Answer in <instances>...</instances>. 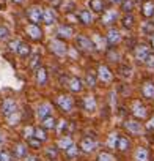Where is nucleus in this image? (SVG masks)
<instances>
[{
	"mask_svg": "<svg viewBox=\"0 0 154 161\" xmlns=\"http://www.w3.org/2000/svg\"><path fill=\"white\" fill-rule=\"evenodd\" d=\"M98 74L93 73V71H88L87 73V86L88 87H96V82H98Z\"/></svg>",
	"mask_w": 154,
	"mask_h": 161,
	"instance_id": "2f4dec72",
	"label": "nucleus"
},
{
	"mask_svg": "<svg viewBox=\"0 0 154 161\" xmlns=\"http://www.w3.org/2000/svg\"><path fill=\"white\" fill-rule=\"evenodd\" d=\"M49 49L55 54V55H58V57H64L66 54H68V46H66V43L60 38V40H52L50 43H49Z\"/></svg>",
	"mask_w": 154,
	"mask_h": 161,
	"instance_id": "39448f33",
	"label": "nucleus"
},
{
	"mask_svg": "<svg viewBox=\"0 0 154 161\" xmlns=\"http://www.w3.org/2000/svg\"><path fill=\"white\" fill-rule=\"evenodd\" d=\"M145 65H146L148 68H154V52H151V54L148 55V58L145 60Z\"/></svg>",
	"mask_w": 154,
	"mask_h": 161,
	"instance_id": "49530a36",
	"label": "nucleus"
},
{
	"mask_svg": "<svg viewBox=\"0 0 154 161\" xmlns=\"http://www.w3.org/2000/svg\"><path fill=\"white\" fill-rule=\"evenodd\" d=\"M121 71H123L121 74H123L124 77H129V76H131V71H132V69H131V66H123V68H121Z\"/></svg>",
	"mask_w": 154,
	"mask_h": 161,
	"instance_id": "8fccbe9b",
	"label": "nucleus"
},
{
	"mask_svg": "<svg viewBox=\"0 0 154 161\" xmlns=\"http://www.w3.org/2000/svg\"><path fill=\"white\" fill-rule=\"evenodd\" d=\"M41 144H43V142H41L39 139H36L35 136L28 139V145H30V147H33V148H39V147H41Z\"/></svg>",
	"mask_w": 154,
	"mask_h": 161,
	"instance_id": "37998d69",
	"label": "nucleus"
},
{
	"mask_svg": "<svg viewBox=\"0 0 154 161\" xmlns=\"http://www.w3.org/2000/svg\"><path fill=\"white\" fill-rule=\"evenodd\" d=\"M13 2H14V3H18V5H22V3L25 2V0H13Z\"/></svg>",
	"mask_w": 154,
	"mask_h": 161,
	"instance_id": "13d9d810",
	"label": "nucleus"
},
{
	"mask_svg": "<svg viewBox=\"0 0 154 161\" xmlns=\"http://www.w3.org/2000/svg\"><path fill=\"white\" fill-rule=\"evenodd\" d=\"M24 161H39V158L35 156V155H27V156L24 158Z\"/></svg>",
	"mask_w": 154,
	"mask_h": 161,
	"instance_id": "864d4df0",
	"label": "nucleus"
},
{
	"mask_svg": "<svg viewBox=\"0 0 154 161\" xmlns=\"http://www.w3.org/2000/svg\"><path fill=\"white\" fill-rule=\"evenodd\" d=\"M90 10L95 13H104V0H90Z\"/></svg>",
	"mask_w": 154,
	"mask_h": 161,
	"instance_id": "bb28decb",
	"label": "nucleus"
},
{
	"mask_svg": "<svg viewBox=\"0 0 154 161\" xmlns=\"http://www.w3.org/2000/svg\"><path fill=\"white\" fill-rule=\"evenodd\" d=\"M68 87L74 93H80L84 90V82H82L79 77H69L68 79Z\"/></svg>",
	"mask_w": 154,
	"mask_h": 161,
	"instance_id": "a211bd4d",
	"label": "nucleus"
},
{
	"mask_svg": "<svg viewBox=\"0 0 154 161\" xmlns=\"http://www.w3.org/2000/svg\"><path fill=\"white\" fill-rule=\"evenodd\" d=\"M131 111H132V115H134L135 119H138V120H143V119L148 117V109H146V106H145L141 101H138V100H135V101L132 103Z\"/></svg>",
	"mask_w": 154,
	"mask_h": 161,
	"instance_id": "1a4fd4ad",
	"label": "nucleus"
},
{
	"mask_svg": "<svg viewBox=\"0 0 154 161\" xmlns=\"http://www.w3.org/2000/svg\"><path fill=\"white\" fill-rule=\"evenodd\" d=\"M66 126H68V122H66V120H61V122H60V125L57 126V131H58V133H61L63 130H66Z\"/></svg>",
	"mask_w": 154,
	"mask_h": 161,
	"instance_id": "3c124183",
	"label": "nucleus"
},
{
	"mask_svg": "<svg viewBox=\"0 0 154 161\" xmlns=\"http://www.w3.org/2000/svg\"><path fill=\"white\" fill-rule=\"evenodd\" d=\"M25 33L28 35V38L30 40H33V41H39L41 38H43V30H41V27L38 25V24H28V25H25Z\"/></svg>",
	"mask_w": 154,
	"mask_h": 161,
	"instance_id": "9b49d317",
	"label": "nucleus"
},
{
	"mask_svg": "<svg viewBox=\"0 0 154 161\" xmlns=\"http://www.w3.org/2000/svg\"><path fill=\"white\" fill-rule=\"evenodd\" d=\"M35 77H36V84H38L39 87L46 86V84H47V79H49L47 69L43 68V66H39V68L36 69V73H35Z\"/></svg>",
	"mask_w": 154,
	"mask_h": 161,
	"instance_id": "412c9836",
	"label": "nucleus"
},
{
	"mask_svg": "<svg viewBox=\"0 0 154 161\" xmlns=\"http://www.w3.org/2000/svg\"><path fill=\"white\" fill-rule=\"evenodd\" d=\"M46 155H47V158L55 159V158H57V155H58V150H57L55 147H49V148H46Z\"/></svg>",
	"mask_w": 154,
	"mask_h": 161,
	"instance_id": "79ce46f5",
	"label": "nucleus"
},
{
	"mask_svg": "<svg viewBox=\"0 0 154 161\" xmlns=\"http://www.w3.org/2000/svg\"><path fill=\"white\" fill-rule=\"evenodd\" d=\"M79 147H80V150H84L85 153H91V152H95V148L98 147V142H96L93 137H84Z\"/></svg>",
	"mask_w": 154,
	"mask_h": 161,
	"instance_id": "2eb2a0df",
	"label": "nucleus"
},
{
	"mask_svg": "<svg viewBox=\"0 0 154 161\" xmlns=\"http://www.w3.org/2000/svg\"><path fill=\"white\" fill-rule=\"evenodd\" d=\"M57 35L63 40H68V38H71L72 35H74V29L71 27V25H68V24H60L58 25V29H57Z\"/></svg>",
	"mask_w": 154,
	"mask_h": 161,
	"instance_id": "6ab92c4d",
	"label": "nucleus"
},
{
	"mask_svg": "<svg viewBox=\"0 0 154 161\" xmlns=\"http://www.w3.org/2000/svg\"><path fill=\"white\" fill-rule=\"evenodd\" d=\"M50 114H52V106H50L49 103H43V104H39L38 109H36V117H38L39 120H44V119L50 117Z\"/></svg>",
	"mask_w": 154,
	"mask_h": 161,
	"instance_id": "f3484780",
	"label": "nucleus"
},
{
	"mask_svg": "<svg viewBox=\"0 0 154 161\" xmlns=\"http://www.w3.org/2000/svg\"><path fill=\"white\" fill-rule=\"evenodd\" d=\"M24 134H25V137H27V139L33 137V136H35V128H33V126H25Z\"/></svg>",
	"mask_w": 154,
	"mask_h": 161,
	"instance_id": "a18cd8bd",
	"label": "nucleus"
},
{
	"mask_svg": "<svg viewBox=\"0 0 154 161\" xmlns=\"http://www.w3.org/2000/svg\"><path fill=\"white\" fill-rule=\"evenodd\" d=\"M79 150H80V147L72 145V147H69V148L64 152V155H66V158H69V159H74V158H77V156H79Z\"/></svg>",
	"mask_w": 154,
	"mask_h": 161,
	"instance_id": "473e14b6",
	"label": "nucleus"
},
{
	"mask_svg": "<svg viewBox=\"0 0 154 161\" xmlns=\"http://www.w3.org/2000/svg\"><path fill=\"white\" fill-rule=\"evenodd\" d=\"M149 47H151V46H148V44H137V46L134 47V57H135V60H137L138 63H145V60H146L148 55L151 54Z\"/></svg>",
	"mask_w": 154,
	"mask_h": 161,
	"instance_id": "0eeeda50",
	"label": "nucleus"
},
{
	"mask_svg": "<svg viewBox=\"0 0 154 161\" xmlns=\"http://www.w3.org/2000/svg\"><path fill=\"white\" fill-rule=\"evenodd\" d=\"M141 16L146 18V19L154 16V2L152 0H145L141 3Z\"/></svg>",
	"mask_w": 154,
	"mask_h": 161,
	"instance_id": "aec40b11",
	"label": "nucleus"
},
{
	"mask_svg": "<svg viewBox=\"0 0 154 161\" xmlns=\"http://www.w3.org/2000/svg\"><path fill=\"white\" fill-rule=\"evenodd\" d=\"M58 150H63V152H66L69 147H72L74 145V141H72V137L71 136H63V137H60L58 139Z\"/></svg>",
	"mask_w": 154,
	"mask_h": 161,
	"instance_id": "393cba45",
	"label": "nucleus"
},
{
	"mask_svg": "<svg viewBox=\"0 0 154 161\" xmlns=\"http://www.w3.org/2000/svg\"><path fill=\"white\" fill-rule=\"evenodd\" d=\"M93 43H95L96 49H105L104 44L107 43V40H102V38L99 36V33H95V36H93Z\"/></svg>",
	"mask_w": 154,
	"mask_h": 161,
	"instance_id": "e433bc0d",
	"label": "nucleus"
},
{
	"mask_svg": "<svg viewBox=\"0 0 154 161\" xmlns=\"http://www.w3.org/2000/svg\"><path fill=\"white\" fill-rule=\"evenodd\" d=\"M18 55L22 57V58H25L27 55H30V44L21 43V44H19V49H18Z\"/></svg>",
	"mask_w": 154,
	"mask_h": 161,
	"instance_id": "7c9ffc66",
	"label": "nucleus"
},
{
	"mask_svg": "<svg viewBox=\"0 0 154 161\" xmlns=\"http://www.w3.org/2000/svg\"><path fill=\"white\" fill-rule=\"evenodd\" d=\"M55 103H57V106H58L63 112H71V111L74 109V98L69 97V95H64V93L58 95L57 100H55Z\"/></svg>",
	"mask_w": 154,
	"mask_h": 161,
	"instance_id": "f03ea898",
	"label": "nucleus"
},
{
	"mask_svg": "<svg viewBox=\"0 0 154 161\" xmlns=\"http://www.w3.org/2000/svg\"><path fill=\"white\" fill-rule=\"evenodd\" d=\"M84 109L87 112H95L98 109V101H96V98L93 95H87L84 98Z\"/></svg>",
	"mask_w": 154,
	"mask_h": 161,
	"instance_id": "4be33fe9",
	"label": "nucleus"
},
{
	"mask_svg": "<svg viewBox=\"0 0 154 161\" xmlns=\"http://www.w3.org/2000/svg\"><path fill=\"white\" fill-rule=\"evenodd\" d=\"M120 136H121V134H118V133H115V131L110 133L109 137H107V147H109V148H116V147H118Z\"/></svg>",
	"mask_w": 154,
	"mask_h": 161,
	"instance_id": "cd10ccee",
	"label": "nucleus"
},
{
	"mask_svg": "<svg viewBox=\"0 0 154 161\" xmlns=\"http://www.w3.org/2000/svg\"><path fill=\"white\" fill-rule=\"evenodd\" d=\"M0 161H14L13 153L8 152V150H2L0 152Z\"/></svg>",
	"mask_w": 154,
	"mask_h": 161,
	"instance_id": "ea45409f",
	"label": "nucleus"
},
{
	"mask_svg": "<svg viewBox=\"0 0 154 161\" xmlns=\"http://www.w3.org/2000/svg\"><path fill=\"white\" fill-rule=\"evenodd\" d=\"M43 16H44V8L39 7V5H33V7H30V8L27 10V18H28V21L33 22V24L41 22V21H43Z\"/></svg>",
	"mask_w": 154,
	"mask_h": 161,
	"instance_id": "20e7f679",
	"label": "nucleus"
},
{
	"mask_svg": "<svg viewBox=\"0 0 154 161\" xmlns=\"http://www.w3.org/2000/svg\"><path fill=\"white\" fill-rule=\"evenodd\" d=\"M98 161H115V158H113V155L109 153V152H101V153L98 155Z\"/></svg>",
	"mask_w": 154,
	"mask_h": 161,
	"instance_id": "58836bf2",
	"label": "nucleus"
},
{
	"mask_svg": "<svg viewBox=\"0 0 154 161\" xmlns=\"http://www.w3.org/2000/svg\"><path fill=\"white\" fill-rule=\"evenodd\" d=\"M105 40H107V46L115 47V46H118V44L121 43L123 36H121V32H120L118 29L110 27V29H109V32H107V35H105Z\"/></svg>",
	"mask_w": 154,
	"mask_h": 161,
	"instance_id": "423d86ee",
	"label": "nucleus"
},
{
	"mask_svg": "<svg viewBox=\"0 0 154 161\" xmlns=\"http://www.w3.org/2000/svg\"><path fill=\"white\" fill-rule=\"evenodd\" d=\"M28 144H22V142H19V144H14V147H13V153H14V156L16 158H25L28 153V147H27Z\"/></svg>",
	"mask_w": 154,
	"mask_h": 161,
	"instance_id": "5701e85b",
	"label": "nucleus"
},
{
	"mask_svg": "<svg viewBox=\"0 0 154 161\" xmlns=\"http://www.w3.org/2000/svg\"><path fill=\"white\" fill-rule=\"evenodd\" d=\"M43 128H46V130H54V128H57V122H55V119H54V117H47V119H44V120H43Z\"/></svg>",
	"mask_w": 154,
	"mask_h": 161,
	"instance_id": "f704fd0d",
	"label": "nucleus"
},
{
	"mask_svg": "<svg viewBox=\"0 0 154 161\" xmlns=\"http://www.w3.org/2000/svg\"><path fill=\"white\" fill-rule=\"evenodd\" d=\"M109 2H110V3H121L123 0H109Z\"/></svg>",
	"mask_w": 154,
	"mask_h": 161,
	"instance_id": "bf43d9fd",
	"label": "nucleus"
},
{
	"mask_svg": "<svg viewBox=\"0 0 154 161\" xmlns=\"http://www.w3.org/2000/svg\"><path fill=\"white\" fill-rule=\"evenodd\" d=\"M124 128H126L127 133H131V134H134V136H138V134L143 133V123H141L138 119H135V117L124 120Z\"/></svg>",
	"mask_w": 154,
	"mask_h": 161,
	"instance_id": "7ed1b4c3",
	"label": "nucleus"
},
{
	"mask_svg": "<svg viewBox=\"0 0 154 161\" xmlns=\"http://www.w3.org/2000/svg\"><path fill=\"white\" fill-rule=\"evenodd\" d=\"M77 18H79V21L84 25H91L95 22V16L90 10H80L79 13H77Z\"/></svg>",
	"mask_w": 154,
	"mask_h": 161,
	"instance_id": "dca6fc26",
	"label": "nucleus"
},
{
	"mask_svg": "<svg viewBox=\"0 0 154 161\" xmlns=\"http://www.w3.org/2000/svg\"><path fill=\"white\" fill-rule=\"evenodd\" d=\"M57 19H58V16H57V13H55L54 8H50V7L44 8L43 22H44L46 25H54V24H57Z\"/></svg>",
	"mask_w": 154,
	"mask_h": 161,
	"instance_id": "4468645a",
	"label": "nucleus"
},
{
	"mask_svg": "<svg viewBox=\"0 0 154 161\" xmlns=\"http://www.w3.org/2000/svg\"><path fill=\"white\" fill-rule=\"evenodd\" d=\"M120 152H127L131 148V139L126 137V136H120V141H118V147H116Z\"/></svg>",
	"mask_w": 154,
	"mask_h": 161,
	"instance_id": "c85d7f7f",
	"label": "nucleus"
},
{
	"mask_svg": "<svg viewBox=\"0 0 154 161\" xmlns=\"http://www.w3.org/2000/svg\"><path fill=\"white\" fill-rule=\"evenodd\" d=\"M149 46L152 47V51H154V33H151L149 35Z\"/></svg>",
	"mask_w": 154,
	"mask_h": 161,
	"instance_id": "5fc2aeb1",
	"label": "nucleus"
},
{
	"mask_svg": "<svg viewBox=\"0 0 154 161\" xmlns=\"http://www.w3.org/2000/svg\"><path fill=\"white\" fill-rule=\"evenodd\" d=\"M96 74H98V79L101 80V82H104V84L112 82V79H113V73H112V69L107 65H99Z\"/></svg>",
	"mask_w": 154,
	"mask_h": 161,
	"instance_id": "9d476101",
	"label": "nucleus"
},
{
	"mask_svg": "<svg viewBox=\"0 0 154 161\" xmlns=\"http://www.w3.org/2000/svg\"><path fill=\"white\" fill-rule=\"evenodd\" d=\"M10 29L7 25H0V41H7L10 38Z\"/></svg>",
	"mask_w": 154,
	"mask_h": 161,
	"instance_id": "4c0bfd02",
	"label": "nucleus"
},
{
	"mask_svg": "<svg viewBox=\"0 0 154 161\" xmlns=\"http://www.w3.org/2000/svg\"><path fill=\"white\" fill-rule=\"evenodd\" d=\"M146 130L154 131V117H151V119L148 120V123H146Z\"/></svg>",
	"mask_w": 154,
	"mask_h": 161,
	"instance_id": "603ef678",
	"label": "nucleus"
},
{
	"mask_svg": "<svg viewBox=\"0 0 154 161\" xmlns=\"http://www.w3.org/2000/svg\"><path fill=\"white\" fill-rule=\"evenodd\" d=\"M143 32H146L148 35L154 33V22H145L143 24Z\"/></svg>",
	"mask_w": 154,
	"mask_h": 161,
	"instance_id": "c03bdc74",
	"label": "nucleus"
},
{
	"mask_svg": "<svg viewBox=\"0 0 154 161\" xmlns=\"http://www.w3.org/2000/svg\"><path fill=\"white\" fill-rule=\"evenodd\" d=\"M121 25H123L124 29L131 30V29L135 25V18H134V14H132V13H126V14L121 18Z\"/></svg>",
	"mask_w": 154,
	"mask_h": 161,
	"instance_id": "a878e982",
	"label": "nucleus"
},
{
	"mask_svg": "<svg viewBox=\"0 0 154 161\" xmlns=\"http://www.w3.org/2000/svg\"><path fill=\"white\" fill-rule=\"evenodd\" d=\"M7 120H8V123H10V125H18V122L21 120V115H19V112H16V114H13V115L7 117Z\"/></svg>",
	"mask_w": 154,
	"mask_h": 161,
	"instance_id": "a19ab883",
	"label": "nucleus"
},
{
	"mask_svg": "<svg viewBox=\"0 0 154 161\" xmlns=\"http://www.w3.org/2000/svg\"><path fill=\"white\" fill-rule=\"evenodd\" d=\"M116 19H118V10H105L102 13L101 22L104 25H112V24H115Z\"/></svg>",
	"mask_w": 154,
	"mask_h": 161,
	"instance_id": "ddd939ff",
	"label": "nucleus"
},
{
	"mask_svg": "<svg viewBox=\"0 0 154 161\" xmlns=\"http://www.w3.org/2000/svg\"><path fill=\"white\" fill-rule=\"evenodd\" d=\"M134 7H135V0H123L121 2V11L124 13H132Z\"/></svg>",
	"mask_w": 154,
	"mask_h": 161,
	"instance_id": "c756f323",
	"label": "nucleus"
},
{
	"mask_svg": "<svg viewBox=\"0 0 154 161\" xmlns=\"http://www.w3.org/2000/svg\"><path fill=\"white\" fill-rule=\"evenodd\" d=\"M0 147H2V145H0ZM0 152H2V148H0Z\"/></svg>",
	"mask_w": 154,
	"mask_h": 161,
	"instance_id": "052dcab7",
	"label": "nucleus"
},
{
	"mask_svg": "<svg viewBox=\"0 0 154 161\" xmlns=\"http://www.w3.org/2000/svg\"><path fill=\"white\" fill-rule=\"evenodd\" d=\"M134 161H149V150L146 147H138L134 153Z\"/></svg>",
	"mask_w": 154,
	"mask_h": 161,
	"instance_id": "b1692460",
	"label": "nucleus"
},
{
	"mask_svg": "<svg viewBox=\"0 0 154 161\" xmlns=\"http://www.w3.org/2000/svg\"><path fill=\"white\" fill-rule=\"evenodd\" d=\"M41 66V55L39 54H35L33 57H32V60H30V69H38Z\"/></svg>",
	"mask_w": 154,
	"mask_h": 161,
	"instance_id": "72a5a7b5",
	"label": "nucleus"
},
{
	"mask_svg": "<svg viewBox=\"0 0 154 161\" xmlns=\"http://www.w3.org/2000/svg\"><path fill=\"white\" fill-rule=\"evenodd\" d=\"M63 8H64V11H72L74 8H75V5H74V2H69V0H66V2L61 5Z\"/></svg>",
	"mask_w": 154,
	"mask_h": 161,
	"instance_id": "09e8293b",
	"label": "nucleus"
},
{
	"mask_svg": "<svg viewBox=\"0 0 154 161\" xmlns=\"http://www.w3.org/2000/svg\"><path fill=\"white\" fill-rule=\"evenodd\" d=\"M75 46L79 47L82 52H85V54H91L96 49L93 40L88 38V36H85V35H79V36L75 38Z\"/></svg>",
	"mask_w": 154,
	"mask_h": 161,
	"instance_id": "f257e3e1",
	"label": "nucleus"
},
{
	"mask_svg": "<svg viewBox=\"0 0 154 161\" xmlns=\"http://www.w3.org/2000/svg\"><path fill=\"white\" fill-rule=\"evenodd\" d=\"M3 144H5V136L0 133V145H3Z\"/></svg>",
	"mask_w": 154,
	"mask_h": 161,
	"instance_id": "4d7b16f0",
	"label": "nucleus"
},
{
	"mask_svg": "<svg viewBox=\"0 0 154 161\" xmlns=\"http://www.w3.org/2000/svg\"><path fill=\"white\" fill-rule=\"evenodd\" d=\"M0 111H2V115L3 117H10L13 114L18 112V104L13 98H5L3 103H2V108H0Z\"/></svg>",
	"mask_w": 154,
	"mask_h": 161,
	"instance_id": "6e6552de",
	"label": "nucleus"
},
{
	"mask_svg": "<svg viewBox=\"0 0 154 161\" xmlns=\"http://www.w3.org/2000/svg\"><path fill=\"white\" fill-rule=\"evenodd\" d=\"M110 58H113V62H116V58H118V54L116 52H113V51H110V55H109Z\"/></svg>",
	"mask_w": 154,
	"mask_h": 161,
	"instance_id": "6e6d98bb",
	"label": "nucleus"
},
{
	"mask_svg": "<svg viewBox=\"0 0 154 161\" xmlns=\"http://www.w3.org/2000/svg\"><path fill=\"white\" fill-rule=\"evenodd\" d=\"M35 137L36 139H39L41 142H44V141H47V133H46V128H35Z\"/></svg>",
	"mask_w": 154,
	"mask_h": 161,
	"instance_id": "c9c22d12",
	"label": "nucleus"
},
{
	"mask_svg": "<svg viewBox=\"0 0 154 161\" xmlns=\"http://www.w3.org/2000/svg\"><path fill=\"white\" fill-rule=\"evenodd\" d=\"M19 44H21V41L14 40V41H10L8 47H10V51H13V52H18V49H19Z\"/></svg>",
	"mask_w": 154,
	"mask_h": 161,
	"instance_id": "de8ad7c7",
	"label": "nucleus"
},
{
	"mask_svg": "<svg viewBox=\"0 0 154 161\" xmlns=\"http://www.w3.org/2000/svg\"><path fill=\"white\" fill-rule=\"evenodd\" d=\"M141 97L149 101L154 100V82L152 80H145L141 84Z\"/></svg>",
	"mask_w": 154,
	"mask_h": 161,
	"instance_id": "f8f14e48",
	"label": "nucleus"
}]
</instances>
